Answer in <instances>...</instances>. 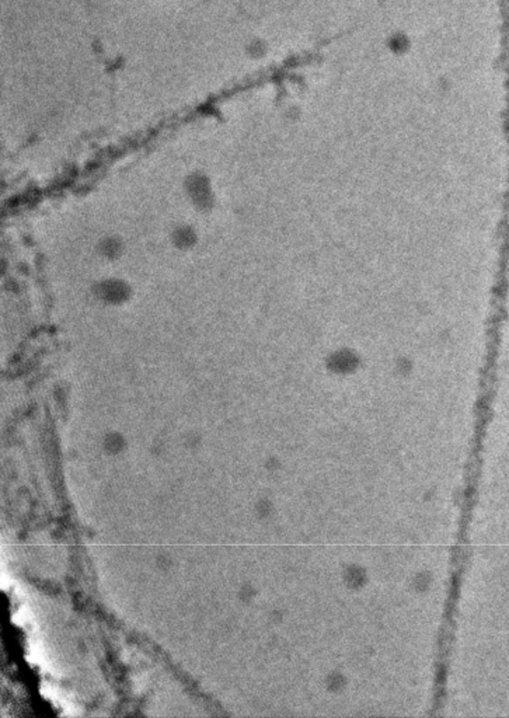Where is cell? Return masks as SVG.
I'll use <instances>...</instances> for the list:
<instances>
[{
	"label": "cell",
	"instance_id": "6da1fadb",
	"mask_svg": "<svg viewBox=\"0 0 509 718\" xmlns=\"http://www.w3.org/2000/svg\"><path fill=\"white\" fill-rule=\"evenodd\" d=\"M96 295L106 303L118 305L128 299L129 288L119 279H106L96 286Z\"/></svg>",
	"mask_w": 509,
	"mask_h": 718
},
{
	"label": "cell",
	"instance_id": "7a4b0ae2",
	"mask_svg": "<svg viewBox=\"0 0 509 718\" xmlns=\"http://www.w3.org/2000/svg\"><path fill=\"white\" fill-rule=\"evenodd\" d=\"M187 190L190 198L194 199L195 205H201L203 208L209 206V199H212V190L206 177L192 176L187 181Z\"/></svg>",
	"mask_w": 509,
	"mask_h": 718
},
{
	"label": "cell",
	"instance_id": "3957f363",
	"mask_svg": "<svg viewBox=\"0 0 509 718\" xmlns=\"http://www.w3.org/2000/svg\"><path fill=\"white\" fill-rule=\"evenodd\" d=\"M173 242L180 249H188L195 244L197 235L195 231L187 225H181L174 229L173 232Z\"/></svg>",
	"mask_w": 509,
	"mask_h": 718
},
{
	"label": "cell",
	"instance_id": "277c9868",
	"mask_svg": "<svg viewBox=\"0 0 509 718\" xmlns=\"http://www.w3.org/2000/svg\"><path fill=\"white\" fill-rule=\"evenodd\" d=\"M119 251V242H117L115 239H106L101 242V253L106 257H115Z\"/></svg>",
	"mask_w": 509,
	"mask_h": 718
}]
</instances>
